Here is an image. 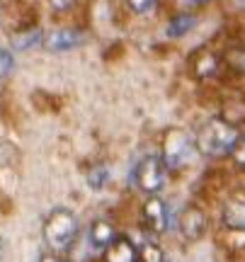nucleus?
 I'll list each match as a JSON object with an SVG mask.
<instances>
[{
  "mask_svg": "<svg viewBox=\"0 0 245 262\" xmlns=\"http://www.w3.org/2000/svg\"><path fill=\"white\" fill-rule=\"evenodd\" d=\"M238 139H240V134L231 122H226V119H209L199 131L197 146L209 158H221V156L233 153Z\"/></svg>",
  "mask_w": 245,
  "mask_h": 262,
  "instance_id": "f257e3e1",
  "label": "nucleus"
},
{
  "mask_svg": "<svg viewBox=\"0 0 245 262\" xmlns=\"http://www.w3.org/2000/svg\"><path fill=\"white\" fill-rule=\"evenodd\" d=\"M78 231H80L78 216L73 214L71 209H54V211L47 216L44 228H41L44 241H47V245L54 253H66L68 248L76 243Z\"/></svg>",
  "mask_w": 245,
  "mask_h": 262,
  "instance_id": "f03ea898",
  "label": "nucleus"
},
{
  "mask_svg": "<svg viewBox=\"0 0 245 262\" xmlns=\"http://www.w3.org/2000/svg\"><path fill=\"white\" fill-rule=\"evenodd\" d=\"M168 180V165L161 156H146L136 163V168L131 172V182L136 185V189H141L143 194H158L165 187Z\"/></svg>",
  "mask_w": 245,
  "mask_h": 262,
  "instance_id": "7ed1b4c3",
  "label": "nucleus"
},
{
  "mask_svg": "<svg viewBox=\"0 0 245 262\" xmlns=\"http://www.w3.org/2000/svg\"><path fill=\"white\" fill-rule=\"evenodd\" d=\"M194 156V146H192V141L189 136H185L182 131H172L168 134V139H165V165L168 168H182V165H187L189 160Z\"/></svg>",
  "mask_w": 245,
  "mask_h": 262,
  "instance_id": "20e7f679",
  "label": "nucleus"
},
{
  "mask_svg": "<svg viewBox=\"0 0 245 262\" xmlns=\"http://www.w3.org/2000/svg\"><path fill=\"white\" fill-rule=\"evenodd\" d=\"M221 221L231 231L245 233V189H238L226 199V204L221 209Z\"/></svg>",
  "mask_w": 245,
  "mask_h": 262,
  "instance_id": "39448f33",
  "label": "nucleus"
},
{
  "mask_svg": "<svg viewBox=\"0 0 245 262\" xmlns=\"http://www.w3.org/2000/svg\"><path fill=\"white\" fill-rule=\"evenodd\" d=\"M143 224H146V228L148 231H153V233H163L165 228H168V206H165V202L163 199H158V196L153 194L146 199V204H143Z\"/></svg>",
  "mask_w": 245,
  "mask_h": 262,
  "instance_id": "423d86ee",
  "label": "nucleus"
},
{
  "mask_svg": "<svg viewBox=\"0 0 245 262\" xmlns=\"http://www.w3.org/2000/svg\"><path fill=\"white\" fill-rule=\"evenodd\" d=\"M207 231V216L199 206H187L180 216V233L185 241H199Z\"/></svg>",
  "mask_w": 245,
  "mask_h": 262,
  "instance_id": "0eeeda50",
  "label": "nucleus"
},
{
  "mask_svg": "<svg viewBox=\"0 0 245 262\" xmlns=\"http://www.w3.org/2000/svg\"><path fill=\"white\" fill-rule=\"evenodd\" d=\"M104 262H139V250L129 238L117 235L112 243L104 248Z\"/></svg>",
  "mask_w": 245,
  "mask_h": 262,
  "instance_id": "6e6552de",
  "label": "nucleus"
},
{
  "mask_svg": "<svg viewBox=\"0 0 245 262\" xmlns=\"http://www.w3.org/2000/svg\"><path fill=\"white\" fill-rule=\"evenodd\" d=\"M80 41H83V37L76 29H56L47 37V47L51 51H71V49L80 47Z\"/></svg>",
  "mask_w": 245,
  "mask_h": 262,
  "instance_id": "1a4fd4ad",
  "label": "nucleus"
},
{
  "mask_svg": "<svg viewBox=\"0 0 245 262\" xmlns=\"http://www.w3.org/2000/svg\"><path fill=\"white\" fill-rule=\"evenodd\" d=\"M87 238H90V245H93V248L104 250V248H107V245L117 238V231H114V226L109 224V221L97 219V221L90 226V233H87Z\"/></svg>",
  "mask_w": 245,
  "mask_h": 262,
  "instance_id": "9d476101",
  "label": "nucleus"
},
{
  "mask_svg": "<svg viewBox=\"0 0 245 262\" xmlns=\"http://www.w3.org/2000/svg\"><path fill=\"white\" fill-rule=\"evenodd\" d=\"M112 180V170L107 165H95L90 172H87V187L95 189V192H102Z\"/></svg>",
  "mask_w": 245,
  "mask_h": 262,
  "instance_id": "9b49d317",
  "label": "nucleus"
},
{
  "mask_svg": "<svg viewBox=\"0 0 245 262\" xmlns=\"http://www.w3.org/2000/svg\"><path fill=\"white\" fill-rule=\"evenodd\" d=\"M194 25H197L194 15H177V17L168 25V29H165V32H168V37H182V34H187Z\"/></svg>",
  "mask_w": 245,
  "mask_h": 262,
  "instance_id": "f8f14e48",
  "label": "nucleus"
},
{
  "mask_svg": "<svg viewBox=\"0 0 245 262\" xmlns=\"http://www.w3.org/2000/svg\"><path fill=\"white\" fill-rule=\"evenodd\" d=\"M139 262H168V260H165V253L155 243H146L139 250Z\"/></svg>",
  "mask_w": 245,
  "mask_h": 262,
  "instance_id": "ddd939ff",
  "label": "nucleus"
},
{
  "mask_svg": "<svg viewBox=\"0 0 245 262\" xmlns=\"http://www.w3.org/2000/svg\"><path fill=\"white\" fill-rule=\"evenodd\" d=\"M39 39H41L39 29H32V32H22V34H17L12 44H15V49H19V51H27L29 47L39 44Z\"/></svg>",
  "mask_w": 245,
  "mask_h": 262,
  "instance_id": "4468645a",
  "label": "nucleus"
},
{
  "mask_svg": "<svg viewBox=\"0 0 245 262\" xmlns=\"http://www.w3.org/2000/svg\"><path fill=\"white\" fill-rule=\"evenodd\" d=\"M226 63L231 68H236L238 73H245V49H236V51H228Z\"/></svg>",
  "mask_w": 245,
  "mask_h": 262,
  "instance_id": "2eb2a0df",
  "label": "nucleus"
},
{
  "mask_svg": "<svg viewBox=\"0 0 245 262\" xmlns=\"http://www.w3.org/2000/svg\"><path fill=\"white\" fill-rule=\"evenodd\" d=\"M12 66H15L12 54H10V51H5V49H0V80H3L10 71H12Z\"/></svg>",
  "mask_w": 245,
  "mask_h": 262,
  "instance_id": "dca6fc26",
  "label": "nucleus"
},
{
  "mask_svg": "<svg viewBox=\"0 0 245 262\" xmlns=\"http://www.w3.org/2000/svg\"><path fill=\"white\" fill-rule=\"evenodd\" d=\"M231 156L238 160V165H243V168H245V139H243V136L238 139L236 148H233V153H231Z\"/></svg>",
  "mask_w": 245,
  "mask_h": 262,
  "instance_id": "f3484780",
  "label": "nucleus"
},
{
  "mask_svg": "<svg viewBox=\"0 0 245 262\" xmlns=\"http://www.w3.org/2000/svg\"><path fill=\"white\" fill-rule=\"evenodd\" d=\"M129 5H131L136 12H141L143 15V12H148V10L155 5V0H129Z\"/></svg>",
  "mask_w": 245,
  "mask_h": 262,
  "instance_id": "a211bd4d",
  "label": "nucleus"
},
{
  "mask_svg": "<svg viewBox=\"0 0 245 262\" xmlns=\"http://www.w3.org/2000/svg\"><path fill=\"white\" fill-rule=\"evenodd\" d=\"M39 262H61V260H58L56 255H44V257H41Z\"/></svg>",
  "mask_w": 245,
  "mask_h": 262,
  "instance_id": "6ab92c4d",
  "label": "nucleus"
},
{
  "mask_svg": "<svg viewBox=\"0 0 245 262\" xmlns=\"http://www.w3.org/2000/svg\"><path fill=\"white\" fill-rule=\"evenodd\" d=\"M0 262H3V241H0Z\"/></svg>",
  "mask_w": 245,
  "mask_h": 262,
  "instance_id": "aec40b11",
  "label": "nucleus"
}]
</instances>
